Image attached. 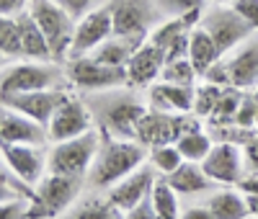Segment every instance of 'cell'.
I'll return each instance as SVG.
<instances>
[{
    "instance_id": "cell-1",
    "label": "cell",
    "mask_w": 258,
    "mask_h": 219,
    "mask_svg": "<svg viewBox=\"0 0 258 219\" xmlns=\"http://www.w3.org/2000/svg\"><path fill=\"white\" fill-rule=\"evenodd\" d=\"M147 147L137 139H121V137H106L101 142L98 158L88 173V181L93 188H114L124 181L129 173H135L147 163Z\"/></svg>"
},
{
    "instance_id": "cell-2",
    "label": "cell",
    "mask_w": 258,
    "mask_h": 219,
    "mask_svg": "<svg viewBox=\"0 0 258 219\" xmlns=\"http://www.w3.org/2000/svg\"><path fill=\"white\" fill-rule=\"evenodd\" d=\"M64 83H70V78L57 64L24 59V62H11L3 67L0 93L11 96V93H31V91H54V88H64Z\"/></svg>"
},
{
    "instance_id": "cell-3",
    "label": "cell",
    "mask_w": 258,
    "mask_h": 219,
    "mask_svg": "<svg viewBox=\"0 0 258 219\" xmlns=\"http://www.w3.org/2000/svg\"><path fill=\"white\" fill-rule=\"evenodd\" d=\"M101 134L98 129H91L85 134L75 137V139H64V142H54L49 150V160H47V173H57V175H73V178H83L88 175L98 150H101Z\"/></svg>"
},
{
    "instance_id": "cell-4",
    "label": "cell",
    "mask_w": 258,
    "mask_h": 219,
    "mask_svg": "<svg viewBox=\"0 0 258 219\" xmlns=\"http://www.w3.org/2000/svg\"><path fill=\"white\" fill-rule=\"evenodd\" d=\"M114 34L135 44H142L158 24H163V11L158 0H111Z\"/></svg>"
},
{
    "instance_id": "cell-5",
    "label": "cell",
    "mask_w": 258,
    "mask_h": 219,
    "mask_svg": "<svg viewBox=\"0 0 258 219\" xmlns=\"http://www.w3.org/2000/svg\"><path fill=\"white\" fill-rule=\"evenodd\" d=\"M80 181L83 178H73V175L47 173L34 188L29 219H49L62 214L64 209H70L80 193Z\"/></svg>"
},
{
    "instance_id": "cell-6",
    "label": "cell",
    "mask_w": 258,
    "mask_h": 219,
    "mask_svg": "<svg viewBox=\"0 0 258 219\" xmlns=\"http://www.w3.org/2000/svg\"><path fill=\"white\" fill-rule=\"evenodd\" d=\"M29 13L34 16L39 29L44 31L54 59L68 57L70 47H73V34H75V24H78V21L64 8H59L54 0H31V3H29Z\"/></svg>"
},
{
    "instance_id": "cell-7",
    "label": "cell",
    "mask_w": 258,
    "mask_h": 219,
    "mask_svg": "<svg viewBox=\"0 0 258 219\" xmlns=\"http://www.w3.org/2000/svg\"><path fill=\"white\" fill-rule=\"evenodd\" d=\"M191 129H202L197 114H165L150 108L137 126V142H142L147 150H153L158 144L178 142Z\"/></svg>"
},
{
    "instance_id": "cell-8",
    "label": "cell",
    "mask_w": 258,
    "mask_h": 219,
    "mask_svg": "<svg viewBox=\"0 0 258 219\" xmlns=\"http://www.w3.org/2000/svg\"><path fill=\"white\" fill-rule=\"evenodd\" d=\"M202 26L209 31V36L214 39V44H217V49H220L222 57L227 52H232L240 41H245L250 34H255L253 26L232 6L207 8L202 13Z\"/></svg>"
},
{
    "instance_id": "cell-9",
    "label": "cell",
    "mask_w": 258,
    "mask_h": 219,
    "mask_svg": "<svg viewBox=\"0 0 258 219\" xmlns=\"http://www.w3.org/2000/svg\"><path fill=\"white\" fill-rule=\"evenodd\" d=\"M68 78L75 88L80 91H114V88L129 85L126 80V67H111V64H103L98 59L88 57H75L68 64Z\"/></svg>"
},
{
    "instance_id": "cell-10",
    "label": "cell",
    "mask_w": 258,
    "mask_h": 219,
    "mask_svg": "<svg viewBox=\"0 0 258 219\" xmlns=\"http://www.w3.org/2000/svg\"><path fill=\"white\" fill-rule=\"evenodd\" d=\"M204 173L217 186H238L245 178V150L235 142H214L212 152L202 163Z\"/></svg>"
},
{
    "instance_id": "cell-11",
    "label": "cell",
    "mask_w": 258,
    "mask_h": 219,
    "mask_svg": "<svg viewBox=\"0 0 258 219\" xmlns=\"http://www.w3.org/2000/svg\"><path fill=\"white\" fill-rule=\"evenodd\" d=\"M109 36H114V13H111V6H103V8L88 13V16H83L78 24H75L73 47H70L68 59L91 54Z\"/></svg>"
},
{
    "instance_id": "cell-12",
    "label": "cell",
    "mask_w": 258,
    "mask_h": 219,
    "mask_svg": "<svg viewBox=\"0 0 258 219\" xmlns=\"http://www.w3.org/2000/svg\"><path fill=\"white\" fill-rule=\"evenodd\" d=\"M49 152L36 144H3V168H8L21 183L36 188V183L47 175Z\"/></svg>"
},
{
    "instance_id": "cell-13",
    "label": "cell",
    "mask_w": 258,
    "mask_h": 219,
    "mask_svg": "<svg viewBox=\"0 0 258 219\" xmlns=\"http://www.w3.org/2000/svg\"><path fill=\"white\" fill-rule=\"evenodd\" d=\"M222 62L227 67L232 88L245 93L258 91V31L250 34L245 41H240L232 52H227Z\"/></svg>"
},
{
    "instance_id": "cell-14",
    "label": "cell",
    "mask_w": 258,
    "mask_h": 219,
    "mask_svg": "<svg viewBox=\"0 0 258 219\" xmlns=\"http://www.w3.org/2000/svg\"><path fill=\"white\" fill-rule=\"evenodd\" d=\"M96 129L93 124V114L88 111V106H85L80 98L75 96H68L59 108L54 111L47 131H49V142H64V139H75L80 134H85V131Z\"/></svg>"
},
{
    "instance_id": "cell-15",
    "label": "cell",
    "mask_w": 258,
    "mask_h": 219,
    "mask_svg": "<svg viewBox=\"0 0 258 219\" xmlns=\"http://www.w3.org/2000/svg\"><path fill=\"white\" fill-rule=\"evenodd\" d=\"M68 96L70 93L64 91V88H54V91H31V93H11V96H3V106L26 114L29 119L39 121L41 126H49L54 111Z\"/></svg>"
},
{
    "instance_id": "cell-16",
    "label": "cell",
    "mask_w": 258,
    "mask_h": 219,
    "mask_svg": "<svg viewBox=\"0 0 258 219\" xmlns=\"http://www.w3.org/2000/svg\"><path fill=\"white\" fill-rule=\"evenodd\" d=\"M150 111V106L140 103V101H129V98H114L103 106V124L109 129L111 137H121V139H137V126L142 121V116Z\"/></svg>"
},
{
    "instance_id": "cell-17",
    "label": "cell",
    "mask_w": 258,
    "mask_h": 219,
    "mask_svg": "<svg viewBox=\"0 0 258 219\" xmlns=\"http://www.w3.org/2000/svg\"><path fill=\"white\" fill-rule=\"evenodd\" d=\"M153 186H155V173H153V165H142L137 168L135 173H129L124 181H119L114 188H109V201L119 209V211H132L135 206H140L142 201L150 199L153 193Z\"/></svg>"
},
{
    "instance_id": "cell-18",
    "label": "cell",
    "mask_w": 258,
    "mask_h": 219,
    "mask_svg": "<svg viewBox=\"0 0 258 219\" xmlns=\"http://www.w3.org/2000/svg\"><path fill=\"white\" fill-rule=\"evenodd\" d=\"M0 139H3V144L44 147L49 142V131H47V126H41L39 121L29 119L26 114L3 106V114H0Z\"/></svg>"
},
{
    "instance_id": "cell-19",
    "label": "cell",
    "mask_w": 258,
    "mask_h": 219,
    "mask_svg": "<svg viewBox=\"0 0 258 219\" xmlns=\"http://www.w3.org/2000/svg\"><path fill=\"white\" fill-rule=\"evenodd\" d=\"M165 52L153 44L150 39H145L140 47L135 49L132 59L126 62V80L129 85H150V83H158L165 67Z\"/></svg>"
},
{
    "instance_id": "cell-20",
    "label": "cell",
    "mask_w": 258,
    "mask_h": 219,
    "mask_svg": "<svg viewBox=\"0 0 258 219\" xmlns=\"http://www.w3.org/2000/svg\"><path fill=\"white\" fill-rule=\"evenodd\" d=\"M194 98H197V85H176L158 80L150 88L147 106L165 114H194Z\"/></svg>"
},
{
    "instance_id": "cell-21",
    "label": "cell",
    "mask_w": 258,
    "mask_h": 219,
    "mask_svg": "<svg viewBox=\"0 0 258 219\" xmlns=\"http://www.w3.org/2000/svg\"><path fill=\"white\" fill-rule=\"evenodd\" d=\"M18 29H21V52L26 59H39V62H52V47L44 36V31L39 29V24L34 21V16L29 13V8L24 13H18Z\"/></svg>"
},
{
    "instance_id": "cell-22",
    "label": "cell",
    "mask_w": 258,
    "mask_h": 219,
    "mask_svg": "<svg viewBox=\"0 0 258 219\" xmlns=\"http://www.w3.org/2000/svg\"><path fill=\"white\" fill-rule=\"evenodd\" d=\"M207 206L212 209V214L217 219H248L250 216L248 204H245V193L240 188H232V186L214 191L207 199Z\"/></svg>"
},
{
    "instance_id": "cell-23",
    "label": "cell",
    "mask_w": 258,
    "mask_h": 219,
    "mask_svg": "<svg viewBox=\"0 0 258 219\" xmlns=\"http://www.w3.org/2000/svg\"><path fill=\"white\" fill-rule=\"evenodd\" d=\"M165 181L173 186L178 193H204L212 186H217L204 173L202 163H188V160H183L181 168H176L170 175H165Z\"/></svg>"
},
{
    "instance_id": "cell-24",
    "label": "cell",
    "mask_w": 258,
    "mask_h": 219,
    "mask_svg": "<svg viewBox=\"0 0 258 219\" xmlns=\"http://www.w3.org/2000/svg\"><path fill=\"white\" fill-rule=\"evenodd\" d=\"M188 59H191L194 67H197L199 78H202V75H204V72L212 67L214 62H220V59H222V54H220V49H217V44H214V39L209 36V31H207L202 24L191 31Z\"/></svg>"
},
{
    "instance_id": "cell-25",
    "label": "cell",
    "mask_w": 258,
    "mask_h": 219,
    "mask_svg": "<svg viewBox=\"0 0 258 219\" xmlns=\"http://www.w3.org/2000/svg\"><path fill=\"white\" fill-rule=\"evenodd\" d=\"M140 47V44H135V41H129V39H124V36H109L101 47H96L93 52H91V57L93 59H98V62H103V64H111V67H126V62L132 59V54H135V49ZM88 57V54H85Z\"/></svg>"
},
{
    "instance_id": "cell-26",
    "label": "cell",
    "mask_w": 258,
    "mask_h": 219,
    "mask_svg": "<svg viewBox=\"0 0 258 219\" xmlns=\"http://www.w3.org/2000/svg\"><path fill=\"white\" fill-rule=\"evenodd\" d=\"M150 201H153V211L155 219H181V209H178V191L170 186L165 178L155 181L153 193H150Z\"/></svg>"
},
{
    "instance_id": "cell-27",
    "label": "cell",
    "mask_w": 258,
    "mask_h": 219,
    "mask_svg": "<svg viewBox=\"0 0 258 219\" xmlns=\"http://www.w3.org/2000/svg\"><path fill=\"white\" fill-rule=\"evenodd\" d=\"M176 144L181 150L183 160H188V163H204V158L209 155L212 147H214V139H212L209 131H204V129H191Z\"/></svg>"
},
{
    "instance_id": "cell-28",
    "label": "cell",
    "mask_w": 258,
    "mask_h": 219,
    "mask_svg": "<svg viewBox=\"0 0 258 219\" xmlns=\"http://www.w3.org/2000/svg\"><path fill=\"white\" fill-rule=\"evenodd\" d=\"M0 52H3L6 62L13 57H24V52H21V29L16 16L0 18Z\"/></svg>"
},
{
    "instance_id": "cell-29",
    "label": "cell",
    "mask_w": 258,
    "mask_h": 219,
    "mask_svg": "<svg viewBox=\"0 0 258 219\" xmlns=\"http://www.w3.org/2000/svg\"><path fill=\"white\" fill-rule=\"evenodd\" d=\"M225 96V88L222 85H214V83H202L197 85V98H194V114H197L199 119H209L214 114V108H217V103L222 101Z\"/></svg>"
},
{
    "instance_id": "cell-30",
    "label": "cell",
    "mask_w": 258,
    "mask_h": 219,
    "mask_svg": "<svg viewBox=\"0 0 258 219\" xmlns=\"http://www.w3.org/2000/svg\"><path fill=\"white\" fill-rule=\"evenodd\" d=\"M150 165H153L155 170H160L163 175H170L176 168L183 165V155H181V150L176 142H170V144H158L150 150Z\"/></svg>"
},
{
    "instance_id": "cell-31",
    "label": "cell",
    "mask_w": 258,
    "mask_h": 219,
    "mask_svg": "<svg viewBox=\"0 0 258 219\" xmlns=\"http://www.w3.org/2000/svg\"><path fill=\"white\" fill-rule=\"evenodd\" d=\"M199 78L197 67L191 64L188 57H181V59H168L165 67H163V75L160 80L165 83H176V85H194Z\"/></svg>"
},
{
    "instance_id": "cell-32",
    "label": "cell",
    "mask_w": 258,
    "mask_h": 219,
    "mask_svg": "<svg viewBox=\"0 0 258 219\" xmlns=\"http://www.w3.org/2000/svg\"><path fill=\"white\" fill-rule=\"evenodd\" d=\"M68 219H124V211H119L106 199V201H88V204L75 206Z\"/></svg>"
},
{
    "instance_id": "cell-33",
    "label": "cell",
    "mask_w": 258,
    "mask_h": 219,
    "mask_svg": "<svg viewBox=\"0 0 258 219\" xmlns=\"http://www.w3.org/2000/svg\"><path fill=\"white\" fill-rule=\"evenodd\" d=\"M59 8H64L75 21H80L83 16H88L103 6H111V0H54Z\"/></svg>"
},
{
    "instance_id": "cell-34",
    "label": "cell",
    "mask_w": 258,
    "mask_h": 219,
    "mask_svg": "<svg viewBox=\"0 0 258 219\" xmlns=\"http://www.w3.org/2000/svg\"><path fill=\"white\" fill-rule=\"evenodd\" d=\"M160 11L168 16V18H176V16H183V13H191L204 6V0H158Z\"/></svg>"
},
{
    "instance_id": "cell-35",
    "label": "cell",
    "mask_w": 258,
    "mask_h": 219,
    "mask_svg": "<svg viewBox=\"0 0 258 219\" xmlns=\"http://www.w3.org/2000/svg\"><path fill=\"white\" fill-rule=\"evenodd\" d=\"M235 124L243 129H255V91L243 96V103L235 114Z\"/></svg>"
},
{
    "instance_id": "cell-36",
    "label": "cell",
    "mask_w": 258,
    "mask_h": 219,
    "mask_svg": "<svg viewBox=\"0 0 258 219\" xmlns=\"http://www.w3.org/2000/svg\"><path fill=\"white\" fill-rule=\"evenodd\" d=\"M232 8L253 26V31H258V0H235Z\"/></svg>"
},
{
    "instance_id": "cell-37",
    "label": "cell",
    "mask_w": 258,
    "mask_h": 219,
    "mask_svg": "<svg viewBox=\"0 0 258 219\" xmlns=\"http://www.w3.org/2000/svg\"><path fill=\"white\" fill-rule=\"evenodd\" d=\"M31 0H0V13L3 16H18L29 8Z\"/></svg>"
},
{
    "instance_id": "cell-38",
    "label": "cell",
    "mask_w": 258,
    "mask_h": 219,
    "mask_svg": "<svg viewBox=\"0 0 258 219\" xmlns=\"http://www.w3.org/2000/svg\"><path fill=\"white\" fill-rule=\"evenodd\" d=\"M124 219H155V211H153V201H142L140 206H135L132 211H126Z\"/></svg>"
},
{
    "instance_id": "cell-39",
    "label": "cell",
    "mask_w": 258,
    "mask_h": 219,
    "mask_svg": "<svg viewBox=\"0 0 258 219\" xmlns=\"http://www.w3.org/2000/svg\"><path fill=\"white\" fill-rule=\"evenodd\" d=\"M243 150H245V165H248V170L258 173V134H255Z\"/></svg>"
},
{
    "instance_id": "cell-40",
    "label": "cell",
    "mask_w": 258,
    "mask_h": 219,
    "mask_svg": "<svg viewBox=\"0 0 258 219\" xmlns=\"http://www.w3.org/2000/svg\"><path fill=\"white\" fill-rule=\"evenodd\" d=\"M181 219H217L212 214L209 206H188L186 211H181Z\"/></svg>"
},
{
    "instance_id": "cell-41",
    "label": "cell",
    "mask_w": 258,
    "mask_h": 219,
    "mask_svg": "<svg viewBox=\"0 0 258 219\" xmlns=\"http://www.w3.org/2000/svg\"><path fill=\"white\" fill-rule=\"evenodd\" d=\"M245 204H248V214L253 219H258V196L255 193H245Z\"/></svg>"
},
{
    "instance_id": "cell-42",
    "label": "cell",
    "mask_w": 258,
    "mask_h": 219,
    "mask_svg": "<svg viewBox=\"0 0 258 219\" xmlns=\"http://www.w3.org/2000/svg\"><path fill=\"white\" fill-rule=\"evenodd\" d=\"M209 3H214V6H232L235 0H209Z\"/></svg>"
},
{
    "instance_id": "cell-43",
    "label": "cell",
    "mask_w": 258,
    "mask_h": 219,
    "mask_svg": "<svg viewBox=\"0 0 258 219\" xmlns=\"http://www.w3.org/2000/svg\"><path fill=\"white\" fill-rule=\"evenodd\" d=\"M255 129H258V91H255Z\"/></svg>"
}]
</instances>
